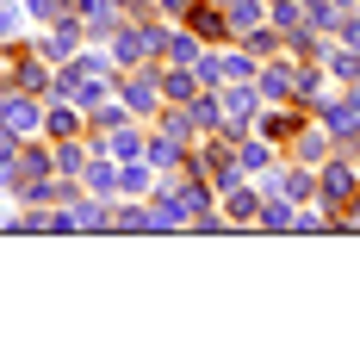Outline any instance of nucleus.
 <instances>
[{
	"instance_id": "1",
	"label": "nucleus",
	"mask_w": 360,
	"mask_h": 360,
	"mask_svg": "<svg viewBox=\"0 0 360 360\" xmlns=\"http://www.w3.org/2000/svg\"><path fill=\"white\" fill-rule=\"evenodd\" d=\"M317 193H323V212H342V205L354 199V174H348L342 162H329V174H323V186H317Z\"/></svg>"
},
{
	"instance_id": "2",
	"label": "nucleus",
	"mask_w": 360,
	"mask_h": 360,
	"mask_svg": "<svg viewBox=\"0 0 360 360\" xmlns=\"http://www.w3.org/2000/svg\"><path fill=\"white\" fill-rule=\"evenodd\" d=\"M261 106V94L255 87H236V94H224V112H236V118H224V131L230 137H243V124H249V112Z\"/></svg>"
},
{
	"instance_id": "3",
	"label": "nucleus",
	"mask_w": 360,
	"mask_h": 360,
	"mask_svg": "<svg viewBox=\"0 0 360 360\" xmlns=\"http://www.w3.org/2000/svg\"><path fill=\"white\" fill-rule=\"evenodd\" d=\"M124 106L131 112H155V81H149V75L143 81H124Z\"/></svg>"
},
{
	"instance_id": "4",
	"label": "nucleus",
	"mask_w": 360,
	"mask_h": 360,
	"mask_svg": "<svg viewBox=\"0 0 360 360\" xmlns=\"http://www.w3.org/2000/svg\"><path fill=\"white\" fill-rule=\"evenodd\" d=\"M224 6H230V25L236 32H255L261 25V0H224Z\"/></svg>"
},
{
	"instance_id": "5",
	"label": "nucleus",
	"mask_w": 360,
	"mask_h": 360,
	"mask_svg": "<svg viewBox=\"0 0 360 360\" xmlns=\"http://www.w3.org/2000/svg\"><path fill=\"white\" fill-rule=\"evenodd\" d=\"M292 69H298V63H274V75L261 81V94H267V100H286L292 94Z\"/></svg>"
},
{
	"instance_id": "6",
	"label": "nucleus",
	"mask_w": 360,
	"mask_h": 360,
	"mask_svg": "<svg viewBox=\"0 0 360 360\" xmlns=\"http://www.w3.org/2000/svg\"><path fill=\"white\" fill-rule=\"evenodd\" d=\"M329 56V75H342V81H360V50H323Z\"/></svg>"
},
{
	"instance_id": "7",
	"label": "nucleus",
	"mask_w": 360,
	"mask_h": 360,
	"mask_svg": "<svg viewBox=\"0 0 360 360\" xmlns=\"http://www.w3.org/2000/svg\"><path fill=\"white\" fill-rule=\"evenodd\" d=\"M224 25H230V19H217L212 6H193V32L199 37H224Z\"/></svg>"
},
{
	"instance_id": "8",
	"label": "nucleus",
	"mask_w": 360,
	"mask_h": 360,
	"mask_svg": "<svg viewBox=\"0 0 360 360\" xmlns=\"http://www.w3.org/2000/svg\"><path fill=\"white\" fill-rule=\"evenodd\" d=\"M112 224H118V230H149V205H118Z\"/></svg>"
},
{
	"instance_id": "9",
	"label": "nucleus",
	"mask_w": 360,
	"mask_h": 360,
	"mask_svg": "<svg viewBox=\"0 0 360 360\" xmlns=\"http://www.w3.org/2000/svg\"><path fill=\"white\" fill-rule=\"evenodd\" d=\"M87 186H94V193H112V186H118V168H112V162H94V168H87Z\"/></svg>"
},
{
	"instance_id": "10",
	"label": "nucleus",
	"mask_w": 360,
	"mask_h": 360,
	"mask_svg": "<svg viewBox=\"0 0 360 360\" xmlns=\"http://www.w3.org/2000/svg\"><path fill=\"white\" fill-rule=\"evenodd\" d=\"M261 124H267V137H292V131H298V112H274V118H261Z\"/></svg>"
},
{
	"instance_id": "11",
	"label": "nucleus",
	"mask_w": 360,
	"mask_h": 360,
	"mask_svg": "<svg viewBox=\"0 0 360 360\" xmlns=\"http://www.w3.org/2000/svg\"><path fill=\"white\" fill-rule=\"evenodd\" d=\"M292 217H298V212H292V199H280V205H267V212H261V224H267V230H286Z\"/></svg>"
},
{
	"instance_id": "12",
	"label": "nucleus",
	"mask_w": 360,
	"mask_h": 360,
	"mask_svg": "<svg viewBox=\"0 0 360 360\" xmlns=\"http://www.w3.org/2000/svg\"><path fill=\"white\" fill-rule=\"evenodd\" d=\"M112 149H118V155H137L143 137H137V131H124V124H112Z\"/></svg>"
},
{
	"instance_id": "13",
	"label": "nucleus",
	"mask_w": 360,
	"mask_h": 360,
	"mask_svg": "<svg viewBox=\"0 0 360 360\" xmlns=\"http://www.w3.org/2000/svg\"><path fill=\"white\" fill-rule=\"evenodd\" d=\"M323 124H317V131H304V137H298V155H304V162H317V155H323Z\"/></svg>"
},
{
	"instance_id": "14",
	"label": "nucleus",
	"mask_w": 360,
	"mask_h": 360,
	"mask_svg": "<svg viewBox=\"0 0 360 360\" xmlns=\"http://www.w3.org/2000/svg\"><path fill=\"white\" fill-rule=\"evenodd\" d=\"M100 224H112L100 205H75V230H100Z\"/></svg>"
},
{
	"instance_id": "15",
	"label": "nucleus",
	"mask_w": 360,
	"mask_h": 360,
	"mask_svg": "<svg viewBox=\"0 0 360 360\" xmlns=\"http://www.w3.org/2000/svg\"><path fill=\"white\" fill-rule=\"evenodd\" d=\"M118 186H124V193H143L149 186V168H137V155H131V168L118 174Z\"/></svg>"
},
{
	"instance_id": "16",
	"label": "nucleus",
	"mask_w": 360,
	"mask_h": 360,
	"mask_svg": "<svg viewBox=\"0 0 360 360\" xmlns=\"http://www.w3.org/2000/svg\"><path fill=\"white\" fill-rule=\"evenodd\" d=\"M168 50H174V63H199V37H168Z\"/></svg>"
},
{
	"instance_id": "17",
	"label": "nucleus",
	"mask_w": 360,
	"mask_h": 360,
	"mask_svg": "<svg viewBox=\"0 0 360 360\" xmlns=\"http://www.w3.org/2000/svg\"><path fill=\"white\" fill-rule=\"evenodd\" d=\"M174 155H180V143H174V137H162V143L149 149V162H155V168H168V162H174Z\"/></svg>"
},
{
	"instance_id": "18",
	"label": "nucleus",
	"mask_w": 360,
	"mask_h": 360,
	"mask_svg": "<svg viewBox=\"0 0 360 360\" xmlns=\"http://www.w3.org/2000/svg\"><path fill=\"white\" fill-rule=\"evenodd\" d=\"M224 75H230V81H249L255 63H249V56H224Z\"/></svg>"
},
{
	"instance_id": "19",
	"label": "nucleus",
	"mask_w": 360,
	"mask_h": 360,
	"mask_svg": "<svg viewBox=\"0 0 360 360\" xmlns=\"http://www.w3.org/2000/svg\"><path fill=\"white\" fill-rule=\"evenodd\" d=\"M335 32H342V44H348V50H360V19H348V13H342V19H335Z\"/></svg>"
},
{
	"instance_id": "20",
	"label": "nucleus",
	"mask_w": 360,
	"mask_h": 360,
	"mask_svg": "<svg viewBox=\"0 0 360 360\" xmlns=\"http://www.w3.org/2000/svg\"><path fill=\"white\" fill-rule=\"evenodd\" d=\"M50 131H56V137H69V131H75V112L56 106V112H50Z\"/></svg>"
},
{
	"instance_id": "21",
	"label": "nucleus",
	"mask_w": 360,
	"mask_h": 360,
	"mask_svg": "<svg viewBox=\"0 0 360 360\" xmlns=\"http://www.w3.org/2000/svg\"><path fill=\"white\" fill-rule=\"evenodd\" d=\"M193 124H224V118H217L212 100H199V106H193Z\"/></svg>"
},
{
	"instance_id": "22",
	"label": "nucleus",
	"mask_w": 360,
	"mask_h": 360,
	"mask_svg": "<svg viewBox=\"0 0 360 360\" xmlns=\"http://www.w3.org/2000/svg\"><path fill=\"white\" fill-rule=\"evenodd\" d=\"M199 75H205V81H230V75H224V56H205V63H199Z\"/></svg>"
},
{
	"instance_id": "23",
	"label": "nucleus",
	"mask_w": 360,
	"mask_h": 360,
	"mask_svg": "<svg viewBox=\"0 0 360 360\" xmlns=\"http://www.w3.org/2000/svg\"><path fill=\"white\" fill-rule=\"evenodd\" d=\"M267 162V143H243V168H261Z\"/></svg>"
},
{
	"instance_id": "24",
	"label": "nucleus",
	"mask_w": 360,
	"mask_h": 360,
	"mask_svg": "<svg viewBox=\"0 0 360 360\" xmlns=\"http://www.w3.org/2000/svg\"><path fill=\"white\" fill-rule=\"evenodd\" d=\"M25 6H32V13H44V19H56V13H63L56 0H25ZM56 25H63V19H56Z\"/></svg>"
},
{
	"instance_id": "25",
	"label": "nucleus",
	"mask_w": 360,
	"mask_h": 360,
	"mask_svg": "<svg viewBox=\"0 0 360 360\" xmlns=\"http://www.w3.org/2000/svg\"><path fill=\"white\" fill-rule=\"evenodd\" d=\"M0 37H13V6H0Z\"/></svg>"
},
{
	"instance_id": "26",
	"label": "nucleus",
	"mask_w": 360,
	"mask_h": 360,
	"mask_svg": "<svg viewBox=\"0 0 360 360\" xmlns=\"http://www.w3.org/2000/svg\"><path fill=\"white\" fill-rule=\"evenodd\" d=\"M162 6H168V13H186V6H193V0H162Z\"/></svg>"
},
{
	"instance_id": "27",
	"label": "nucleus",
	"mask_w": 360,
	"mask_h": 360,
	"mask_svg": "<svg viewBox=\"0 0 360 360\" xmlns=\"http://www.w3.org/2000/svg\"><path fill=\"white\" fill-rule=\"evenodd\" d=\"M335 6H354V0H335Z\"/></svg>"
}]
</instances>
